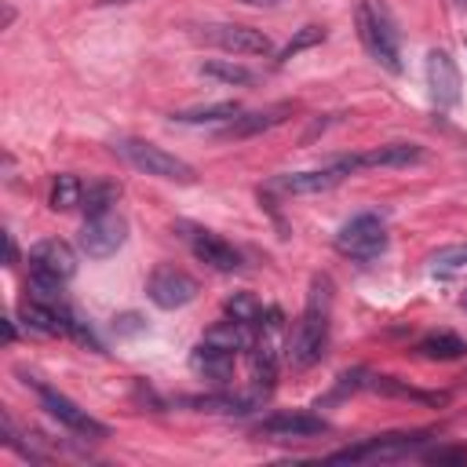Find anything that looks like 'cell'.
I'll use <instances>...</instances> for the list:
<instances>
[{
  "label": "cell",
  "instance_id": "4dcf8cb0",
  "mask_svg": "<svg viewBox=\"0 0 467 467\" xmlns=\"http://www.w3.org/2000/svg\"><path fill=\"white\" fill-rule=\"evenodd\" d=\"M99 7H117V4H139V0H95Z\"/></svg>",
  "mask_w": 467,
  "mask_h": 467
},
{
  "label": "cell",
  "instance_id": "836d02e7",
  "mask_svg": "<svg viewBox=\"0 0 467 467\" xmlns=\"http://www.w3.org/2000/svg\"><path fill=\"white\" fill-rule=\"evenodd\" d=\"M456 4H463V7H467V0H456Z\"/></svg>",
  "mask_w": 467,
  "mask_h": 467
},
{
  "label": "cell",
  "instance_id": "1f68e13d",
  "mask_svg": "<svg viewBox=\"0 0 467 467\" xmlns=\"http://www.w3.org/2000/svg\"><path fill=\"white\" fill-rule=\"evenodd\" d=\"M241 4H277V0H241Z\"/></svg>",
  "mask_w": 467,
  "mask_h": 467
},
{
  "label": "cell",
  "instance_id": "d6986e66",
  "mask_svg": "<svg viewBox=\"0 0 467 467\" xmlns=\"http://www.w3.org/2000/svg\"><path fill=\"white\" fill-rule=\"evenodd\" d=\"M416 354L427 361H456L467 354V339H460L456 332H431L416 343Z\"/></svg>",
  "mask_w": 467,
  "mask_h": 467
},
{
  "label": "cell",
  "instance_id": "d590c367",
  "mask_svg": "<svg viewBox=\"0 0 467 467\" xmlns=\"http://www.w3.org/2000/svg\"><path fill=\"white\" fill-rule=\"evenodd\" d=\"M463 379H467V376H463Z\"/></svg>",
  "mask_w": 467,
  "mask_h": 467
},
{
  "label": "cell",
  "instance_id": "cb8c5ba5",
  "mask_svg": "<svg viewBox=\"0 0 467 467\" xmlns=\"http://www.w3.org/2000/svg\"><path fill=\"white\" fill-rule=\"evenodd\" d=\"M226 314H230L234 321L248 325V328H259L266 310H263V303H259L255 296H248V292H234V296L226 299Z\"/></svg>",
  "mask_w": 467,
  "mask_h": 467
},
{
  "label": "cell",
  "instance_id": "277c9868",
  "mask_svg": "<svg viewBox=\"0 0 467 467\" xmlns=\"http://www.w3.org/2000/svg\"><path fill=\"white\" fill-rule=\"evenodd\" d=\"M113 153L124 157L135 171L153 175V179H164V182H182V186H190V182L197 179V171H193L182 157H175V153H168V150H161V146H153V142H146V139H117V142H113Z\"/></svg>",
  "mask_w": 467,
  "mask_h": 467
},
{
  "label": "cell",
  "instance_id": "52a82bcc",
  "mask_svg": "<svg viewBox=\"0 0 467 467\" xmlns=\"http://www.w3.org/2000/svg\"><path fill=\"white\" fill-rule=\"evenodd\" d=\"M197 36L226 55H274V40L263 33V29H252V26H237V22H208V26H197Z\"/></svg>",
  "mask_w": 467,
  "mask_h": 467
},
{
  "label": "cell",
  "instance_id": "7a4b0ae2",
  "mask_svg": "<svg viewBox=\"0 0 467 467\" xmlns=\"http://www.w3.org/2000/svg\"><path fill=\"white\" fill-rule=\"evenodd\" d=\"M354 22H358V40L368 51V58H376L387 73H401L405 69L401 66V36H398L390 11L379 0H361L354 11Z\"/></svg>",
  "mask_w": 467,
  "mask_h": 467
},
{
  "label": "cell",
  "instance_id": "7402d4cb",
  "mask_svg": "<svg viewBox=\"0 0 467 467\" xmlns=\"http://www.w3.org/2000/svg\"><path fill=\"white\" fill-rule=\"evenodd\" d=\"M84 186H88V182H80L73 171H62V175H55V182H51V193H47V204H51V212H73V208H80Z\"/></svg>",
  "mask_w": 467,
  "mask_h": 467
},
{
  "label": "cell",
  "instance_id": "44dd1931",
  "mask_svg": "<svg viewBox=\"0 0 467 467\" xmlns=\"http://www.w3.org/2000/svg\"><path fill=\"white\" fill-rule=\"evenodd\" d=\"M117 197H120V186H117V182L95 179V182H88V186H84V197H80V212H84L88 219H95V215H106V212H113Z\"/></svg>",
  "mask_w": 467,
  "mask_h": 467
},
{
  "label": "cell",
  "instance_id": "ac0fdd59",
  "mask_svg": "<svg viewBox=\"0 0 467 467\" xmlns=\"http://www.w3.org/2000/svg\"><path fill=\"white\" fill-rule=\"evenodd\" d=\"M361 390H376L383 398H401V401H416V405H431V409H441L449 401V394H441V390H420V387H409L405 379L376 376V372L361 376Z\"/></svg>",
  "mask_w": 467,
  "mask_h": 467
},
{
  "label": "cell",
  "instance_id": "83f0119b",
  "mask_svg": "<svg viewBox=\"0 0 467 467\" xmlns=\"http://www.w3.org/2000/svg\"><path fill=\"white\" fill-rule=\"evenodd\" d=\"M317 40H325V29H321V26H306V29H303V33H299L285 51H281V58H292L296 51H303L306 44H317Z\"/></svg>",
  "mask_w": 467,
  "mask_h": 467
},
{
  "label": "cell",
  "instance_id": "9a60e30c",
  "mask_svg": "<svg viewBox=\"0 0 467 467\" xmlns=\"http://www.w3.org/2000/svg\"><path fill=\"white\" fill-rule=\"evenodd\" d=\"M292 113L288 102H277V106H266V109H252V113H237L234 120H226V128H219V139H252V135H263L277 124H285V117Z\"/></svg>",
  "mask_w": 467,
  "mask_h": 467
},
{
  "label": "cell",
  "instance_id": "603a6c76",
  "mask_svg": "<svg viewBox=\"0 0 467 467\" xmlns=\"http://www.w3.org/2000/svg\"><path fill=\"white\" fill-rule=\"evenodd\" d=\"M201 73L212 77V80H223V84H234V88H248L255 84V73L241 62H230V58H212V62H201Z\"/></svg>",
  "mask_w": 467,
  "mask_h": 467
},
{
  "label": "cell",
  "instance_id": "3957f363",
  "mask_svg": "<svg viewBox=\"0 0 467 467\" xmlns=\"http://www.w3.org/2000/svg\"><path fill=\"white\" fill-rule=\"evenodd\" d=\"M434 438V431H390V434H376V438H365L358 445H347V449H336L332 460L339 463H387V460H409V456H420L423 445Z\"/></svg>",
  "mask_w": 467,
  "mask_h": 467
},
{
  "label": "cell",
  "instance_id": "4fadbf2b",
  "mask_svg": "<svg viewBox=\"0 0 467 467\" xmlns=\"http://www.w3.org/2000/svg\"><path fill=\"white\" fill-rule=\"evenodd\" d=\"M460 88L463 84H460V69H456L452 55L441 51V47L427 51V95H431V102L438 109H452L460 102V95H463Z\"/></svg>",
  "mask_w": 467,
  "mask_h": 467
},
{
  "label": "cell",
  "instance_id": "8fae6325",
  "mask_svg": "<svg viewBox=\"0 0 467 467\" xmlns=\"http://www.w3.org/2000/svg\"><path fill=\"white\" fill-rule=\"evenodd\" d=\"M124 237H128V223L117 212H106V215H95L84 223V230L77 234V244L88 259H109V255H117Z\"/></svg>",
  "mask_w": 467,
  "mask_h": 467
},
{
  "label": "cell",
  "instance_id": "8992f818",
  "mask_svg": "<svg viewBox=\"0 0 467 467\" xmlns=\"http://www.w3.org/2000/svg\"><path fill=\"white\" fill-rule=\"evenodd\" d=\"M387 248V223L376 212H361L350 215L339 230H336V252L354 259V263H368Z\"/></svg>",
  "mask_w": 467,
  "mask_h": 467
},
{
  "label": "cell",
  "instance_id": "f1b7e54d",
  "mask_svg": "<svg viewBox=\"0 0 467 467\" xmlns=\"http://www.w3.org/2000/svg\"><path fill=\"white\" fill-rule=\"evenodd\" d=\"M18 263V244H15V237L7 234V266H15Z\"/></svg>",
  "mask_w": 467,
  "mask_h": 467
},
{
  "label": "cell",
  "instance_id": "484cf974",
  "mask_svg": "<svg viewBox=\"0 0 467 467\" xmlns=\"http://www.w3.org/2000/svg\"><path fill=\"white\" fill-rule=\"evenodd\" d=\"M427 263H431V270H434V274H456V270H467V244L438 248Z\"/></svg>",
  "mask_w": 467,
  "mask_h": 467
},
{
  "label": "cell",
  "instance_id": "2e32d148",
  "mask_svg": "<svg viewBox=\"0 0 467 467\" xmlns=\"http://www.w3.org/2000/svg\"><path fill=\"white\" fill-rule=\"evenodd\" d=\"M423 157L427 153L416 142H383V146H372L365 153H350V164H354V171H361V168H409V164H420Z\"/></svg>",
  "mask_w": 467,
  "mask_h": 467
},
{
  "label": "cell",
  "instance_id": "e575fe53",
  "mask_svg": "<svg viewBox=\"0 0 467 467\" xmlns=\"http://www.w3.org/2000/svg\"><path fill=\"white\" fill-rule=\"evenodd\" d=\"M463 47H467V40H463Z\"/></svg>",
  "mask_w": 467,
  "mask_h": 467
},
{
  "label": "cell",
  "instance_id": "5b68a950",
  "mask_svg": "<svg viewBox=\"0 0 467 467\" xmlns=\"http://www.w3.org/2000/svg\"><path fill=\"white\" fill-rule=\"evenodd\" d=\"M26 387H33V394H36L40 405H44V412H47L55 423H62L69 434L88 438V441H102V438H109V427H106L102 420H95L88 409H80L73 398H66V394L55 390L51 383H44V379H36V376H26Z\"/></svg>",
  "mask_w": 467,
  "mask_h": 467
},
{
  "label": "cell",
  "instance_id": "5bb4252c",
  "mask_svg": "<svg viewBox=\"0 0 467 467\" xmlns=\"http://www.w3.org/2000/svg\"><path fill=\"white\" fill-rule=\"evenodd\" d=\"M182 237H186L190 252H193L204 266H212V270H219V274L241 270V252H237L230 241H223L219 234H212V230H190V234H182Z\"/></svg>",
  "mask_w": 467,
  "mask_h": 467
},
{
  "label": "cell",
  "instance_id": "ffe728a7",
  "mask_svg": "<svg viewBox=\"0 0 467 467\" xmlns=\"http://www.w3.org/2000/svg\"><path fill=\"white\" fill-rule=\"evenodd\" d=\"M237 113H241V102L223 99V102H208V106L179 109V113H171V120H175V124H219V120H234Z\"/></svg>",
  "mask_w": 467,
  "mask_h": 467
},
{
  "label": "cell",
  "instance_id": "9c48e42d",
  "mask_svg": "<svg viewBox=\"0 0 467 467\" xmlns=\"http://www.w3.org/2000/svg\"><path fill=\"white\" fill-rule=\"evenodd\" d=\"M29 277L36 281H51V285H66L73 274H77V252L58 241V237H47V241H36L29 248Z\"/></svg>",
  "mask_w": 467,
  "mask_h": 467
},
{
  "label": "cell",
  "instance_id": "d4e9b609",
  "mask_svg": "<svg viewBox=\"0 0 467 467\" xmlns=\"http://www.w3.org/2000/svg\"><path fill=\"white\" fill-rule=\"evenodd\" d=\"M186 405H197L204 412H248L252 398H237V394H204V398H186Z\"/></svg>",
  "mask_w": 467,
  "mask_h": 467
},
{
  "label": "cell",
  "instance_id": "6da1fadb",
  "mask_svg": "<svg viewBox=\"0 0 467 467\" xmlns=\"http://www.w3.org/2000/svg\"><path fill=\"white\" fill-rule=\"evenodd\" d=\"M332 332V277L317 274L306 292V306L296 321V332L288 336V361L292 368H310L325 358Z\"/></svg>",
  "mask_w": 467,
  "mask_h": 467
},
{
  "label": "cell",
  "instance_id": "7c38bea8",
  "mask_svg": "<svg viewBox=\"0 0 467 467\" xmlns=\"http://www.w3.org/2000/svg\"><path fill=\"white\" fill-rule=\"evenodd\" d=\"M325 431H328V420L317 412H274L255 423V434L270 438V441H303V438H317Z\"/></svg>",
  "mask_w": 467,
  "mask_h": 467
},
{
  "label": "cell",
  "instance_id": "d6a6232c",
  "mask_svg": "<svg viewBox=\"0 0 467 467\" xmlns=\"http://www.w3.org/2000/svg\"><path fill=\"white\" fill-rule=\"evenodd\" d=\"M463 310H467V296H463Z\"/></svg>",
  "mask_w": 467,
  "mask_h": 467
},
{
  "label": "cell",
  "instance_id": "30bf717a",
  "mask_svg": "<svg viewBox=\"0 0 467 467\" xmlns=\"http://www.w3.org/2000/svg\"><path fill=\"white\" fill-rule=\"evenodd\" d=\"M197 292H201L197 281H193L186 270H179V266H157V270L150 274V281H146V296H150V303L161 306V310H179V306L193 303Z\"/></svg>",
  "mask_w": 467,
  "mask_h": 467
},
{
  "label": "cell",
  "instance_id": "f546056e",
  "mask_svg": "<svg viewBox=\"0 0 467 467\" xmlns=\"http://www.w3.org/2000/svg\"><path fill=\"white\" fill-rule=\"evenodd\" d=\"M4 336H7V343H15V336H18V328H15V321H4Z\"/></svg>",
  "mask_w": 467,
  "mask_h": 467
},
{
  "label": "cell",
  "instance_id": "ba28073f",
  "mask_svg": "<svg viewBox=\"0 0 467 467\" xmlns=\"http://www.w3.org/2000/svg\"><path fill=\"white\" fill-rule=\"evenodd\" d=\"M350 171H354L350 157H336V161H328V164H321V168H306V171H285V175H274L266 190H274V193H292V197H296V193H325V190L339 186V182H343Z\"/></svg>",
  "mask_w": 467,
  "mask_h": 467
},
{
  "label": "cell",
  "instance_id": "e0dca14e",
  "mask_svg": "<svg viewBox=\"0 0 467 467\" xmlns=\"http://www.w3.org/2000/svg\"><path fill=\"white\" fill-rule=\"evenodd\" d=\"M234 358H237V350H230V347L212 343V339L201 336V343H197L193 354H190V365H193L197 376H204V379H212V383H226V379L234 376Z\"/></svg>",
  "mask_w": 467,
  "mask_h": 467
},
{
  "label": "cell",
  "instance_id": "4316f807",
  "mask_svg": "<svg viewBox=\"0 0 467 467\" xmlns=\"http://www.w3.org/2000/svg\"><path fill=\"white\" fill-rule=\"evenodd\" d=\"M420 460L423 463H452V467H460V463H467V449L463 445H438V449H423Z\"/></svg>",
  "mask_w": 467,
  "mask_h": 467
}]
</instances>
